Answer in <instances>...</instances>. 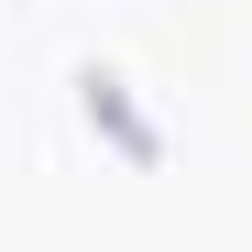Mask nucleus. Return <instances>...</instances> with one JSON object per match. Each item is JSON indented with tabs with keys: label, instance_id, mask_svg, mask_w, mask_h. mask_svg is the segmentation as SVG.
<instances>
[{
	"label": "nucleus",
	"instance_id": "obj_1",
	"mask_svg": "<svg viewBox=\"0 0 252 252\" xmlns=\"http://www.w3.org/2000/svg\"><path fill=\"white\" fill-rule=\"evenodd\" d=\"M77 99H88V132L99 143H121V154H132V164H164V132H154V121H143V99H132V77H121V66H77Z\"/></svg>",
	"mask_w": 252,
	"mask_h": 252
}]
</instances>
